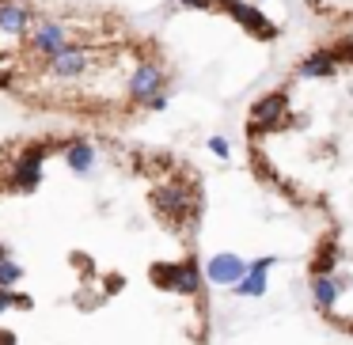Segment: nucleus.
Masks as SVG:
<instances>
[{
  "label": "nucleus",
  "mask_w": 353,
  "mask_h": 345,
  "mask_svg": "<svg viewBox=\"0 0 353 345\" xmlns=\"http://www.w3.org/2000/svg\"><path fill=\"white\" fill-rule=\"evenodd\" d=\"M205 171L137 133L0 137V345H213Z\"/></svg>",
  "instance_id": "nucleus-1"
},
{
  "label": "nucleus",
  "mask_w": 353,
  "mask_h": 345,
  "mask_svg": "<svg viewBox=\"0 0 353 345\" xmlns=\"http://www.w3.org/2000/svg\"><path fill=\"white\" fill-rule=\"evenodd\" d=\"M259 190L307 224L312 315L353 342V34H319L251 99L239 125Z\"/></svg>",
  "instance_id": "nucleus-2"
},
{
  "label": "nucleus",
  "mask_w": 353,
  "mask_h": 345,
  "mask_svg": "<svg viewBox=\"0 0 353 345\" xmlns=\"http://www.w3.org/2000/svg\"><path fill=\"white\" fill-rule=\"evenodd\" d=\"M179 84L171 42L122 0H0V99L39 122L133 133Z\"/></svg>",
  "instance_id": "nucleus-3"
},
{
  "label": "nucleus",
  "mask_w": 353,
  "mask_h": 345,
  "mask_svg": "<svg viewBox=\"0 0 353 345\" xmlns=\"http://www.w3.org/2000/svg\"><path fill=\"white\" fill-rule=\"evenodd\" d=\"M323 34H353V0H300Z\"/></svg>",
  "instance_id": "nucleus-4"
}]
</instances>
